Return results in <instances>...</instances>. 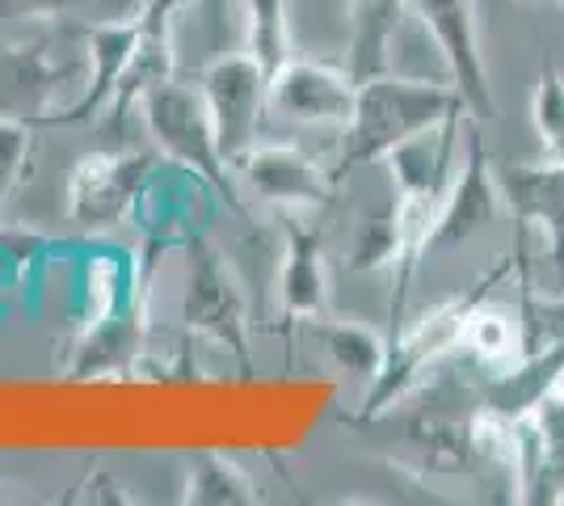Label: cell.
<instances>
[{
    "instance_id": "6da1fadb",
    "label": "cell",
    "mask_w": 564,
    "mask_h": 506,
    "mask_svg": "<svg viewBox=\"0 0 564 506\" xmlns=\"http://www.w3.org/2000/svg\"><path fill=\"white\" fill-rule=\"evenodd\" d=\"M464 97L455 85H438V80H409V76L379 73L358 85L354 94L350 122L341 127V157L333 177H350L354 169L379 165L397 144L409 136H417L434 122L464 115Z\"/></svg>"
},
{
    "instance_id": "7a4b0ae2",
    "label": "cell",
    "mask_w": 564,
    "mask_h": 506,
    "mask_svg": "<svg viewBox=\"0 0 564 506\" xmlns=\"http://www.w3.org/2000/svg\"><path fill=\"white\" fill-rule=\"evenodd\" d=\"M514 266V258L506 266L489 270L480 283H471L464 295H455L447 304H434L430 313H422L413 325H400V334L388 342V359H383V372L376 376V385L367 388L362 397V418H379V413L397 410L400 401L422 385L425 376L438 367L443 359L459 355V342H464V321H468L471 304L480 295H489L494 283L506 279V270Z\"/></svg>"
},
{
    "instance_id": "3957f363",
    "label": "cell",
    "mask_w": 564,
    "mask_h": 506,
    "mask_svg": "<svg viewBox=\"0 0 564 506\" xmlns=\"http://www.w3.org/2000/svg\"><path fill=\"white\" fill-rule=\"evenodd\" d=\"M143 110V127L152 136L156 152L173 161V165L189 169L194 177H203L207 186L224 194L228 203H236V173L232 165L224 161L219 152V140H215V122L212 110L203 101V89H189V85H177L173 76L152 85L148 94L140 97Z\"/></svg>"
},
{
    "instance_id": "277c9868",
    "label": "cell",
    "mask_w": 564,
    "mask_h": 506,
    "mask_svg": "<svg viewBox=\"0 0 564 506\" xmlns=\"http://www.w3.org/2000/svg\"><path fill=\"white\" fill-rule=\"evenodd\" d=\"M198 89H203V101L212 110L219 152L228 165H236L258 144L261 119L270 115V73L249 51H224L203 68Z\"/></svg>"
},
{
    "instance_id": "5b68a950",
    "label": "cell",
    "mask_w": 564,
    "mask_h": 506,
    "mask_svg": "<svg viewBox=\"0 0 564 506\" xmlns=\"http://www.w3.org/2000/svg\"><path fill=\"white\" fill-rule=\"evenodd\" d=\"M506 207L501 186H497V173L489 165V152H485V136H480V119L468 115L464 122V157L459 169L451 177L447 194L438 203V216L430 228V241H425V258H438L447 249L476 241L480 233H489Z\"/></svg>"
},
{
    "instance_id": "8992f818",
    "label": "cell",
    "mask_w": 564,
    "mask_h": 506,
    "mask_svg": "<svg viewBox=\"0 0 564 506\" xmlns=\"http://www.w3.org/2000/svg\"><path fill=\"white\" fill-rule=\"evenodd\" d=\"M182 321L189 334H203L228 346L236 359H249V304L240 279L224 254L207 241L186 249V288H182Z\"/></svg>"
},
{
    "instance_id": "52a82bcc",
    "label": "cell",
    "mask_w": 564,
    "mask_h": 506,
    "mask_svg": "<svg viewBox=\"0 0 564 506\" xmlns=\"http://www.w3.org/2000/svg\"><path fill=\"white\" fill-rule=\"evenodd\" d=\"M156 169V152H101L85 157L68 177V219L80 233L118 228L135 212Z\"/></svg>"
},
{
    "instance_id": "ba28073f",
    "label": "cell",
    "mask_w": 564,
    "mask_h": 506,
    "mask_svg": "<svg viewBox=\"0 0 564 506\" xmlns=\"http://www.w3.org/2000/svg\"><path fill=\"white\" fill-rule=\"evenodd\" d=\"M413 4L468 115H476L480 122L494 119V85H489V64L480 43V0H413Z\"/></svg>"
},
{
    "instance_id": "9c48e42d",
    "label": "cell",
    "mask_w": 564,
    "mask_h": 506,
    "mask_svg": "<svg viewBox=\"0 0 564 506\" xmlns=\"http://www.w3.org/2000/svg\"><path fill=\"white\" fill-rule=\"evenodd\" d=\"M240 186H249L253 198L282 207V212H312L333 203L337 177L329 169H321L304 148L295 144H253L232 165Z\"/></svg>"
},
{
    "instance_id": "30bf717a",
    "label": "cell",
    "mask_w": 564,
    "mask_h": 506,
    "mask_svg": "<svg viewBox=\"0 0 564 506\" xmlns=\"http://www.w3.org/2000/svg\"><path fill=\"white\" fill-rule=\"evenodd\" d=\"M354 94H358V80L346 68H329L300 55H291L282 68L270 73V110L312 127H346Z\"/></svg>"
},
{
    "instance_id": "8fae6325",
    "label": "cell",
    "mask_w": 564,
    "mask_h": 506,
    "mask_svg": "<svg viewBox=\"0 0 564 506\" xmlns=\"http://www.w3.org/2000/svg\"><path fill=\"white\" fill-rule=\"evenodd\" d=\"M464 115H451V119L425 127L417 136H409L404 144H397L379 165L392 173L400 198H425V203H443L451 177L459 169V144H464Z\"/></svg>"
},
{
    "instance_id": "7c38bea8",
    "label": "cell",
    "mask_w": 564,
    "mask_h": 506,
    "mask_svg": "<svg viewBox=\"0 0 564 506\" xmlns=\"http://www.w3.org/2000/svg\"><path fill=\"white\" fill-rule=\"evenodd\" d=\"M497 186L506 207L514 212L518 228H535L564 274V165L561 161H527V165L497 169Z\"/></svg>"
},
{
    "instance_id": "4fadbf2b",
    "label": "cell",
    "mask_w": 564,
    "mask_h": 506,
    "mask_svg": "<svg viewBox=\"0 0 564 506\" xmlns=\"http://www.w3.org/2000/svg\"><path fill=\"white\" fill-rule=\"evenodd\" d=\"M143 39V22L131 18V22H101L85 34V55H89V73H85V85L80 94L64 101L51 122H89L101 110L110 106L118 94V80L131 68L135 60V47Z\"/></svg>"
},
{
    "instance_id": "5bb4252c",
    "label": "cell",
    "mask_w": 564,
    "mask_h": 506,
    "mask_svg": "<svg viewBox=\"0 0 564 506\" xmlns=\"http://www.w3.org/2000/svg\"><path fill=\"white\" fill-rule=\"evenodd\" d=\"M279 304L291 321L321 316L329 304V270H325L321 228L300 219V212H286V219H282Z\"/></svg>"
},
{
    "instance_id": "9a60e30c",
    "label": "cell",
    "mask_w": 564,
    "mask_h": 506,
    "mask_svg": "<svg viewBox=\"0 0 564 506\" xmlns=\"http://www.w3.org/2000/svg\"><path fill=\"white\" fill-rule=\"evenodd\" d=\"M404 9L409 0H346V73L358 85L392 73Z\"/></svg>"
},
{
    "instance_id": "2e32d148",
    "label": "cell",
    "mask_w": 564,
    "mask_h": 506,
    "mask_svg": "<svg viewBox=\"0 0 564 506\" xmlns=\"http://www.w3.org/2000/svg\"><path fill=\"white\" fill-rule=\"evenodd\" d=\"M459 355L480 363L489 376H506L518 363L527 359V321L522 309H506L489 295H480L471 304L468 321H464V342Z\"/></svg>"
},
{
    "instance_id": "e0dca14e",
    "label": "cell",
    "mask_w": 564,
    "mask_h": 506,
    "mask_svg": "<svg viewBox=\"0 0 564 506\" xmlns=\"http://www.w3.org/2000/svg\"><path fill=\"white\" fill-rule=\"evenodd\" d=\"M312 337H316V351L350 380H362L371 388L376 376L383 372L388 359V342L371 330V325H358V321H341V316H307Z\"/></svg>"
},
{
    "instance_id": "ac0fdd59",
    "label": "cell",
    "mask_w": 564,
    "mask_h": 506,
    "mask_svg": "<svg viewBox=\"0 0 564 506\" xmlns=\"http://www.w3.org/2000/svg\"><path fill=\"white\" fill-rule=\"evenodd\" d=\"M140 351V313H110L89 321V330L76 346V363L72 376H110L118 367H127V359Z\"/></svg>"
},
{
    "instance_id": "d6986e66",
    "label": "cell",
    "mask_w": 564,
    "mask_h": 506,
    "mask_svg": "<svg viewBox=\"0 0 564 506\" xmlns=\"http://www.w3.org/2000/svg\"><path fill=\"white\" fill-rule=\"evenodd\" d=\"M182 503H189V506H249V503H258V489H253L249 473H245L240 464H232L228 456H215V452H203V456L189 460Z\"/></svg>"
},
{
    "instance_id": "ffe728a7",
    "label": "cell",
    "mask_w": 564,
    "mask_h": 506,
    "mask_svg": "<svg viewBox=\"0 0 564 506\" xmlns=\"http://www.w3.org/2000/svg\"><path fill=\"white\" fill-rule=\"evenodd\" d=\"M245 51L265 73L282 68L295 43H291V4L286 0H245Z\"/></svg>"
},
{
    "instance_id": "44dd1931",
    "label": "cell",
    "mask_w": 564,
    "mask_h": 506,
    "mask_svg": "<svg viewBox=\"0 0 564 506\" xmlns=\"http://www.w3.org/2000/svg\"><path fill=\"white\" fill-rule=\"evenodd\" d=\"M400 258V224H397V198L388 207H376L371 216H362V224L350 233L346 245V266L350 270H383L397 266Z\"/></svg>"
},
{
    "instance_id": "7402d4cb",
    "label": "cell",
    "mask_w": 564,
    "mask_h": 506,
    "mask_svg": "<svg viewBox=\"0 0 564 506\" xmlns=\"http://www.w3.org/2000/svg\"><path fill=\"white\" fill-rule=\"evenodd\" d=\"M531 127L540 136L543 152L564 165V73L556 64H543L540 80L531 89Z\"/></svg>"
},
{
    "instance_id": "603a6c76",
    "label": "cell",
    "mask_w": 564,
    "mask_h": 506,
    "mask_svg": "<svg viewBox=\"0 0 564 506\" xmlns=\"http://www.w3.org/2000/svg\"><path fill=\"white\" fill-rule=\"evenodd\" d=\"M25 157H30V122H22L18 115H0V212L13 198Z\"/></svg>"
},
{
    "instance_id": "cb8c5ba5",
    "label": "cell",
    "mask_w": 564,
    "mask_h": 506,
    "mask_svg": "<svg viewBox=\"0 0 564 506\" xmlns=\"http://www.w3.org/2000/svg\"><path fill=\"white\" fill-rule=\"evenodd\" d=\"M80 4L85 0H0V18H9V22H47V18H64Z\"/></svg>"
},
{
    "instance_id": "d4e9b609",
    "label": "cell",
    "mask_w": 564,
    "mask_h": 506,
    "mask_svg": "<svg viewBox=\"0 0 564 506\" xmlns=\"http://www.w3.org/2000/svg\"><path fill=\"white\" fill-rule=\"evenodd\" d=\"M203 22L212 25V34H224V18H228V0H198Z\"/></svg>"
},
{
    "instance_id": "484cf974",
    "label": "cell",
    "mask_w": 564,
    "mask_h": 506,
    "mask_svg": "<svg viewBox=\"0 0 564 506\" xmlns=\"http://www.w3.org/2000/svg\"><path fill=\"white\" fill-rule=\"evenodd\" d=\"M531 4H556V0H531Z\"/></svg>"
},
{
    "instance_id": "4316f807",
    "label": "cell",
    "mask_w": 564,
    "mask_h": 506,
    "mask_svg": "<svg viewBox=\"0 0 564 506\" xmlns=\"http://www.w3.org/2000/svg\"><path fill=\"white\" fill-rule=\"evenodd\" d=\"M480 4H497V0H480Z\"/></svg>"
},
{
    "instance_id": "83f0119b",
    "label": "cell",
    "mask_w": 564,
    "mask_h": 506,
    "mask_svg": "<svg viewBox=\"0 0 564 506\" xmlns=\"http://www.w3.org/2000/svg\"><path fill=\"white\" fill-rule=\"evenodd\" d=\"M556 4H561V9H564V0H556Z\"/></svg>"
}]
</instances>
